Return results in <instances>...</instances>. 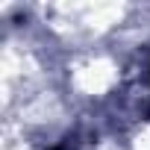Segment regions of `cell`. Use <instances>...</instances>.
<instances>
[{"label":"cell","instance_id":"1","mask_svg":"<svg viewBox=\"0 0 150 150\" xmlns=\"http://www.w3.org/2000/svg\"><path fill=\"white\" fill-rule=\"evenodd\" d=\"M50 150H65V147H62V144H56V147H50Z\"/></svg>","mask_w":150,"mask_h":150}]
</instances>
